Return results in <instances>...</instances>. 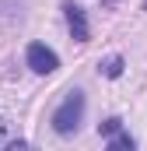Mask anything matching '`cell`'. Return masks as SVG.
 <instances>
[{"instance_id":"7a4b0ae2","label":"cell","mask_w":147,"mask_h":151,"mask_svg":"<svg viewBox=\"0 0 147 151\" xmlns=\"http://www.w3.org/2000/svg\"><path fill=\"white\" fill-rule=\"evenodd\" d=\"M25 63H28L35 74H53V70L60 67V56H56L46 42H32V46L25 49Z\"/></svg>"},{"instance_id":"277c9868","label":"cell","mask_w":147,"mask_h":151,"mask_svg":"<svg viewBox=\"0 0 147 151\" xmlns=\"http://www.w3.org/2000/svg\"><path fill=\"white\" fill-rule=\"evenodd\" d=\"M0 148H25V141L14 134V127L0 116Z\"/></svg>"},{"instance_id":"8992f818","label":"cell","mask_w":147,"mask_h":151,"mask_svg":"<svg viewBox=\"0 0 147 151\" xmlns=\"http://www.w3.org/2000/svg\"><path fill=\"white\" fill-rule=\"evenodd\" d=\"M133 148H137V141H133L130 134H119V130H116L109 137V151H133Z\"/></svg>"},{"instance_id":"6da1fadb","label":"cell","mask_w":147,"mask_h":151,"mask_svg":"<svg viewBox=\"0 0 147 151\" xmlns=\"http://www.w3.org/2000/svg\"><path fill=\"white\" fill-rule=\"evenodd\" d=\"M84 106H88V102H84V91H81V88L67 91V99L56 106V113H53V119H49L53 130H56L60 137H70L74 130L81 127V119H84Z\"/></svg>"},{"instance_id":"9c48e42d","label":"cell","mask_w":147,"mask_h":151,"mask_svg":"<svg viewBox=\"0 0 147 151\" xmlns=\"http://www.w3.org/2000/svg\"><path fill=\"white\" fill-rule=\"evenodd\" d=\"M144 11H147V4H144Z\"/></svg>"},{"instance_id":"ba28073f","label":"cell","mask_w":147,"mask_h":151,"mask_svg":"<svg viewBox=\"0 0 147 151\" xmlns=\"http://www.w3.org/2000/svg\"><path fill=\"white\" fill-rule=\"evenodd\" d=\"M102 4H105V7H112V4H116V0H102Z\"/></svg>"},{"instance_id":"52a82bcc","label":"cell","mask_w":147,"mask_h":151,"mask_svg":"<svg viewBox=\"0 0 147 151\" xmlns=\"http://www.w3.org/2000/svg\"><path fill=\"white\" fill-rule=\"evenodd\" d=\"M119 127H123V119H119V116H112V119H105V123L98 127V134H105V137H112V134H116Z\"/></svg>"},{"instance_id":"5b68a950","label":"cell","mask_w":147,"mask_h":151,"mask_svg":"<svg viewBox=\"0 0 147 151\" xmlns=\"http://www.w3.org/2000/svg\"><path fill=\"white\" fill-rule=\"evenodd\" d=\"M123 67H126L123 56H109L105 63H98V74H102V77H119V74H123Z\"/></svg>"},{"instance_id":"3957f363","label":"cell","mask_w":147,"mask_h":151,"mask_svg":"<svg viewBox=\"0 0 147 151\" xmlns=\"http://www.w3.org/2000/svg\"><path fill=\"white\" fill-rule=\"evenodd\" d=\"M63 18H67V28H70V35L77 42H88L91 39V28H88V14H84V7H77L74 0L63 4Z\"/></svg>"}]
</instances>
